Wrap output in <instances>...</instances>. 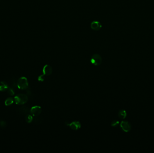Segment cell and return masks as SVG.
Wrapping results in <instances>:
<instances>
[{
    "instance_id": "7c38bea8",
    "label": "cell",
    "mask_w": 154,
    "mask_h": 153,
    "mask_svg": "<svg viewBox=\"0 0 154 153\" xmlns=\"http://www.w3.org/2000/svg\"><path fill=\"white\" fill-rule=\"evenodd\" d=\"M14 99L12 97H8L7 98L5 101V105L6 106H9L11 105V104L14 103Z\"/></svg>"
},
{
    "instance_id": "2e32d148",
    "label": "cell",
    "mask_w": 154,
    "mask_h": 153,
    "mask_svg": "<svg viewBox=\"0 0 154 153\" xmlns=\"http://www.w3.org/2000/svg\"><path fill=\"white\" fill-rule=\"evenodd\" d=\"M8 93L10 95L13 96V95L15 94L14 89L13 88H8Z\"/></svg>"
},
{
    "instance_id": "52a82bcc",
    "label": "cell",
    "mask_w": 154,
    "mask_h": 153,
    "mask_svg": "<svg viewBox=\"0 0 154 153\" xmlns=\"http://www.w3.org/2000/svg\"><path fill=\"white\" fill-rule=\"evenodd\" d=\"M91 28L93 30L98 31L102 28V24L98 21H94L91 24Z\"/></svg>"
},
{
    "instance_id": "8fae6325",
    "label": "cell",
    "mask_w": 154,
    "mask_h": 153,
    "mask_svg": "<svg viewBox=\"0 0 154 153\" xmlns=\"http://www.w3.org/2000/svg\"><path fill=\"white\" fill-rule=\"evenodd\" d=\"M127 112L125 110H119V112H118V115L119 117V119H125L127 117Z\"/></svg>"
},
{
    "instance_id": "7a4b0ae2",
    "label": "cell",
    "mask_w": 154,
    "mask_h": 153,
    "mask_svg": "<svg viewBox=\"0 0 154 153\" xmlns=\"http://www.w3.org/2000/svg\"><path fill=\"white\" fill-rule=\"evenodd\" d=\"M17 86L20 89L25 90L28 88V82L27 78L21 77L18 80Z\"/></svg>"
},
{
    "instance_id": "5b68a950",
    "label": "cell",
    "mask_w": 154,
    "mask_h": 153,
    "mask_svg": "<svg viewBox=\"0 0 154 153\" xmlns=\"http://www.w3.org/2000/svg\"><path fill=\"white\" fill-rule=\"evenodd\" d=\"M41 108L40 106H36L32 107L30 109V112L31 114L34 116L37 117L39 116L41 112Z\"/></svg>"
},
{
    "instance_id": "30bf717a",
    "label": "cell",
    "mask_w": 154,
    "mask_h": 153,
    "mask_svg": "<svg viewBox=\"0 0 154 153\" xmlns=\"http://www.w3.org/2000/svg\"><path fill=\"white\" fill-rule=\"evenodd\" d=\"M9 88L7 82L5 81H1L0 82V91L5 92Z\"/></svg>"
},
{
    "instance_id": "6da1fadb",
    "label": "cell",
    "mask_w": 154,
    "mask_h": 153,
    "mask_svg": "<svg viewBox=\"0 0 154 153\" xmlns=\"http://www.w3.org/2000/svg\"><path fill=\"white\" fill-rule=\"evenodd\" d=\"M28 100V96L24 94H19L15 96L14 101L19 105H23L26 103Z\"/></svg>"
},
{
    "instance_id": "9a60e30c",
    "label": "cell",
    "mask_w": 154,
    "mask_h": 153,
    "mask_svg": "<svg viewBox=\"0 0 154 153\" xmlns=\"http://www.w3.org/2000/svg\"><path fill=\"white\" fill-rule=\"evenodd\" d=\"M119 121L117 120H114L112 122L111 125L113 127H115L116 126H117L119 124Z\"/></svg>"
},
{
    "instance_id": "277c9868",
    "label": "cell",
    "mask_w": 154,
    "mask_h": 153,
    "mask_svg": "<svg viewBox=\"0 0 154 153\" xmlns=\"http://www.w3.org/2000/svg\"><path fill=\"white\" fill-rule=\"evenodd\" d=\"M120 127L123 131L125 132H128L131 129L130 123L127 121H122L120 124Z\"/></svg>"
},
{
    "instance_id": "e0dca14e",
    "label": "cell",
    "mask_w": 154,
    "mask_h": 153,
    "mask_svg": "<svg viewBox=\"0 0 154 153\" xmlns=\"http://www.w3.org/2000/svg\"><path fill=\"white\" fill-rule=\"evenodd\" d=\"M45 76L43 74V75H41V76H39L38 78V80L39 81L43 82L45 80Z\"/></svg>"
},
{
    "instance_id": "ba28073f",
    "label": "cell",
    "mask_w": 154,
    "mask_h": 153,
    "mask_svg": "<svg viewBox=\"0 0 154 153\" xmlns=\"http://www.w3.org/2000/svg\"><path fill=\"white\" fill-rule=\"evenodd\" d=\"M42 72L45 76H50L52 73V67L48 64L45 65L42 69Z\"/></svg>"
},
{
    "instance_id": "4fadbf2b",
    "label": "cell",
    "mask_w": 154,
    "mask_h": 153,
    "mask_svg": "<svg viewBox=\"0 0 154 153\" xmlns=\"http://www.w3.org/2000/svg\"><path fill=\"white\" fill-rule=\"evenodd\" d=\"M25 119L26 122L28 123H31L33 121V119L32 115H31V114H26L25 116Z\"/></svg>"
},
{
    "instance_id": "8992f818",
    "label": "cell",
    "mask_w": 154,
    "mask_h": 153,
    "mask_svg": "<svg viewBox=\"0 0 154 153\" xmlns=\"http://www.w3.org/2000/svg\"><path fill=\"white\" fill-rule=\"evenodd\" d=\"M66 125L69 126L71 129L73 130H78L81 127V124L79 121H74L70 123H67Z\"/></svg>"
},
{
    "instance_id": "3957f363",
    "label": "cell",
    "mask_w": 154,
    "mask_h": 153,
    "mask_svg": "<svg viewBox=\"0 0 154 153\" xmlns=\"http://www.w3.org/2000/svg\"><path fill=\"white\" fill-rule=\"evenodd\" d=\"M90 61L92 64L97 66L101 64L102 58L100 54H96L91 56Z\"/></svg>"
},
{
    "instance_id": "9c48e42d",
    "label": "cell",
    "mask_w": 154,
    "mask_h": 153,
    "mask_svg": "<svg viewBox=\"0 0 154 153\" xmlns=\"http://www.w3.org/2000/svg\"><path fill=\"white\" fill-rule=\"evenodd\" d=\"M30 109H29L28 107L26 106H23L21 107L19 109V113L20 114H28L29 112H30Z\"/></svg>"
},
{
    "instance_id": "5bb4252c",
    "label": "cell",
    "mask_w": 154,
    "mask_h": 153,
    "mask_svg": "<svg viewBox=\"0 0 154 153\" xmlns=\"http://www.w3.org/2000/svg\"><path fill=\"white\" fill-rule=\"evenodd\" d=\"M0 127L2 128H4L7 127V123L4 121H0Z\"/></svg>"
}]
</instances>
